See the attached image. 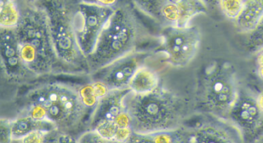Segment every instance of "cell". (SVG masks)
<instances>
[{"label":"cell","instance_id":"1","mask_svg":"<svg viewBox=\"0 0 263 143\" xmlns=\"http://www.w3.org/2000/svg\"><path fill=\"white\" fill-rule=\"evenodd\" d=\"M85 79L50 77L16 88L10 100L16 109L13 117L47 120L61 133L79 136L87 131L93 111L84 105L80 93Z\"/></svg>","mask_w":263,"mask_h":143},{"label":"cell","instance_id":"2","mask_svg":"<svg viewBox=\"0 0 263 143\" xmlns=\"http://www.w3.org/2000/svg\"><path fill=\"white\" fill-rule=\"evenodd\" d=\"M145 19L133 1H117L113 15L87 58L90 75L137 51L158 47V32Z\"/></svg>","mask_w":263,"mask_h":143},{"label":"cell","instance_id":"3","mask_svg":"<svg viewBox=\"0 0 263 143\" xmlns=\"http://www.w3.org/2000/svg\"><path fill=\"white\" fill-rule=\"evenodd\" d=\"M130 128L137 133L150 134L172 131L187 125L199 115L195 100H191L162 81L147 94L130 92L124 98Z\"/></svg>","mask_w":263,"mask_h":143},{"label":"cell","instance_id":"4","mask_svg":"<svg viewBox=\"0 0 263 143\" xmlns=\"http://www.w3.org/2000/svg\"><path fill=\"white\" fill-rule=\"evenodd\" d=\"M17 3L21 18L15 30L20 54L26 67L37 79L71 78L57 55L48 13L43 1Z\"/></svg>","mask_w":263,"mask_h":143},{"label":"cell","instance_id":"5","mask_svg":"<svg viewBox=\"0 0 263 143\" xmlns=\"http://www.w3.org/2000/svg\"><path fill=\"white\" fill-rule=\"evenodd\" d=\"M50 19V30L57 55L71 78H87L88 61L77 37L74 15L76 1H43Z\"/></svg>","mask_w":263,"mask_h":143},{"label":"cell","instance_id":"6","mask_svg":"<svg viewBox=\"0 0 263 143\" xmlns=\"http://www.w3.org/2000/svg\"><path fill=\"white\" fill-rule=\"evenodd\" d=\"M236 73L226 62H211L198 80L195 109L199 115L224 119L239 92Z\"/></svg>","mask_w":263,"mask_h":143},{"label":"cell","instance_id":"7","mask_svg":"<svg viewBox=\"0 0 263 143\" xmlns=\"http://www.w3.org/2000/svg\"><path fill=\"white\" fill-rule=\"evenodd\" d=\"M117 1H76L74 23L78 43L88 58L115 10Z\"/></svg>","mask_w":263,"mask_h":143},{"label":"cell","instance_id":"8","mask_svg":"<svg viewBox=\"0 0 263 143\" xmlns=\"http://www.w3.org/2000/svg\"><path fill=\"white\" fill-rule=\"evenodd\" d=\"M159 46L155 55L163 54L164 63L173 68H184L193 60L201 43V35L196 27L164 28L158 32Z\"/></svg>","mask_w":263,"mask_h":143},{"label":"cell","instance_id":"9","mask_svg":"<svg viewBox=\"0 0 263 143\" xmlns=\"http://www.w3.org/2000/svg\"><path fill=\"white\" fill-rule=\"evenodd\" d=\"M155 49H141L123 57L90 74L87 79L104 85L109 91L128 89L130 81L138 69L155 56Z\"/></svg>","mask_w":263,"mask_h":143},{"label":"cell","instance_id":"10","mask_svg":"<svg viewBox=\"0 0 263 143\" xmlns=\"http://www.w3.org/2000/svg\"><path fill=\"white\" fill-rule=\"evenodd\" d=\"M224 119L241 132L246 143H252L263 132V110L254 92L240 87L236 101Z\"/></svg>","mask_w":263,"mask_h":143},{"label":"cell","instance_id":"11","mask_svg":"<svg viewBox=\"0 0 263 143\" xmlns=\"http://www.w3.org/2000/svg\"><path fill=\"white\" fill-rule=\"evenodd\" d=\"M0 35L2 83L16 89L39 80L28 70L21 58L15 29L0 28Z\"/></svg>","mask_w":263,"mask_h":143},{"label":"cell","instance_id":"12","mask_svg":"<svg viewBox=\"0 0 263 143\" xmlns=\"http://www.w3.org/2000/svg\"><path fill=\"white\" fill-rule=\"evenodd\" d=\"M201 121L189 126V143H246L240 131L227 120L201 115Z\"/></svg>","mask_w":263,"mask_h":143},{"label":"cell","instance_id":"13","mask_svg":"<svg viewBox=\"0 0 263 143\" xmlns=\"http://www.w3.org/2000/svg\"><path fill=\"white\" fill-rule=\"evenodd\" d=\"M133 3L145 18L161 29L179 26L181 16L179 1H133Z\"/></svg>","mask_w":263,"mask_h":143},{"label":"cell","instance_id":"14","mask_svg":"<svg viewBox=\"0 0 263 143\" xmlns=\"http://www.w3.org/2000/svg\"><path fill=\"white\" fill-rule=\"evenodd\" d=\"M132 92L130 88L122 90L109 91L98 101L92 111L87 129L95 130L104 123L115 122L118 115L125 111L124 98Z\"/></svg>","mask_w":263,"mask_h":143},{"label":"cell","instance_id":"15","mask_svg":"<svg viewBox=\"0 0 263 143\" xmlns=\"http://www.w3.org/2000/svg\"><path fill=\"white\" fill-rule=\"evenodd\" d=\"M263 18V1H245L242 10L234 21L235 27L241 33H252Z\"/></svg>","mask_w":263,"mask_h":143},{"label":"cell","instance_id":"16","mask_svg":"<svg viewBox=\"0 0 263 143\" xmlns=\"http://www.w3.org/2000/svg\"><path fill=\"white\" fill-rule=\"evenodd\" d=\"M151 60L140 68L132 78L129 88L134 93H148L155 90L161 83V73L155 66L150 65Z\"/></svg>","mask_w":263,"mask_h":143},{"label":"cell","instance_id":"17","mask_svg":"<svg viewBox=\"0 0 263 143\" xmlns=\"http://www.w3.org/2000/svg\"><path fill=\"white\" fill-rule=\"evenodd\" d=\"M11 130L13 140H18L36 131H52L57 129L54 125L47 120H36L29 115H17L11 118Z\"/></svg>","mask_w":263,"mask_h":143},{"label":"cell","instance_id":"18","mask_svg":"<svg viewBox=\"0 0 263 143\" xmlns=\"http://www.w3.org/2000/svg\"><path fill=\"white\" fill-rule=\"evenodd\" d=\"M21 11L17 1L0 2V28L15 29L19 23Z\"/></svg>","mask_w":263,"mask_h":143},{"label":"cell","instance_id":"19","mask_svg":"<svg viewBox=\"0 0 263 143\" xmlns=\"http://www.w3.org/2000/svg\"><path fill=\"white\" fill-rule=\"evenodd\" d=\"M246 47L250 53H257L263 49V18L256 29L249 34L246 42Z\"/></svg>","mask_w":263,"mask_h":143},{"label":"cell","instance_id":"20","mask_svg":"<svg viewBox=\"0 0 263 143\" xmlns=\"http://www.w3.org/2000/svg\"><path fill=\"white\" fill-rule=\"evenodd\" d=\"M244 3L245 1H241V0H226V1H219L218 5L222 13L227 18L235 21L241 13Z\"/></svg>","mask_w":263,"mask_h":143},{"label":"cell","instance_id":"21","mask_svg":"<svg viewBox=\"0 0 263 143\" xmlns=\"http://www.w3.org/2000/svg\"><path fill=\"white\" fill-rule=\"evenodd\" d=\"M11 118L1 117L0 118V143H12Z\"/></svg>","mask_w":263,"mask_h":143},{"label":"cell","instance_id":"22","mask_svg":"<svg viewBox=\"0 0 263 143\" xmlns=\"http://www.w3.org/2000/svg\"><path fill=\"white\" fill-rule=\"evenodd\" d=\"M108 141L109 140L103 138L93 130L86 131L78 138V143H108Z\"/></svg>","mask_w":263,"mask_h":143},{"label":"cell","instance_id":"23","mask_svg":"<svg viewBox=\"0 0 263 143\" xmlns=\"http://www.w3.org/2000/svg\"><path fill=\"white\" fill-rule=\"evenodd\" d=\"M124 143H156L153 134H143L132 132L130 138Z\"/></svg>","mask_w":263,"mask_h":143},{"label":"cell","instance_id":"24","mask_svg":"<svg viewBox=\"0 0 263 143\" xmlns=\"http://www.w3.org/2000/svg\"><path fill=\"white\" fill-rule=\"evenodd\" d=\"M132 128H124V129H118L115 134V138L114 141H118L120 143H124L132 135Z\"/></svg>","mask_w":263,"mask_h":143},{"label":"cell","instance_id":"25","mask_svg":"<svg viewBox=\"0 0 263 143\" xmlns=\"http://www.w3.org/2000/svg\"><path fill=\"white\" fill-rule=\"evenodd\" d=\"M256 69L258 77L263 81V49L256 53Z\"/></svg>","mask_w":263,"mask_h":143},{"label":"cell","instance_id":"26","mask_svg":"<svg viewBox=\"0 0 263 143\" xmlns=\"http://www.w3.org/2000/svg\"><path fill=\"white\" fill-rule=\"evenodd\" d=\"M78 137L67 133H60L58 143H78Z\"/></svg>","mask_w":263,"mask_h":143},{"label":"cell","instance_id":"27","mask_svg":"<svg viewBox=\"0 0 263 143\" xmlns=\"http://www.w3.org/2000/svg\"><path fill=\"white\" fill-rule=\"evenodd\" d=\"M61 132H58V130L55 131L53 132V135L50 136V138L46 141L45 143H58V138H59V135ZM12 143H22L20 140H13Z\"/></svg>","mask_w":263,"mask_h":143},{"label":"cell","instance_id":"28","mask_svg":"<svg viewBox=\"0 0 263 143\" xmlns=\"http://www.w3.org/2000/svg\"><path fill=\"white\" fill-rule=\"evenodd\" d=\"M257 101H258V106H260L261 109L263 110V88L261 91H260L259 93L257 94Z\"/></svg>","mask_w":263,"mask_h":143},{"label":"cell","instance_id":"29","mask_svg":"<svg viewBox=\"0 0 263 143\" xmlns=\"http://www.w3.org/2000/svg\"><path fill=\"white\" fill-rule=\"evenodd\" d=\"M252 143H263V132Z\"/></svg>","mask_w":263,"mask_h":143},{"label":"cell","instance_id":"30","mask_svg":"<svg viewBox=\"0 0 263 143\" xmlns=\"http://www.w3.org/2000/svg\"><path fill=\"white\" fill-rule=\"evenodd\" d=\"M108 143H120L118 141H114V140H109Z\"/></svg>","mask_w":263,"mask_h":143}]
</instances>
